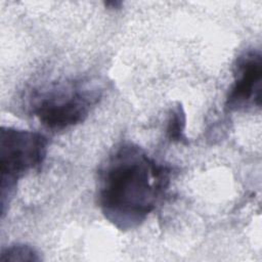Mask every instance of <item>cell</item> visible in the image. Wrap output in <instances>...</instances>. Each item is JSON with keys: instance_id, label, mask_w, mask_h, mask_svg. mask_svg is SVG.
I'll return each instance as SVG.
<instances>
[{"instance_id": "7a4b0ae2", "label": "cell", "mask_w": 262, "mask_h": 262, "mask_svg": "<svg viewBox=\"0 0 262 262\" xmlns=\"http://www.w3.org/2000/svg\"><path fill=\"white\" fill-rule=\"evenodd\" d=\"M102 94L103 86L93 79L55 81L32 90L29 108L45 128L58 132L83 123Z\"/></svg>"}, {"instance_id": "6da1fadb", "label": "cell", "mask_w": 262, "mask_h": 262, "mask_svg": "<svg viewBox=\"0 0 262 262\" xmlns=\"http://www.w3.org/2000/svg\"><path fill=\"white\" fill-rule=\"evenodd\" d=\"M171 167L133 142L115 145L97 171L96 199L103 217L122 231L140 226L165 198Z\"/></svg>"}, {"instance_id": "277c9868", "label": "cell", "mask_w": 262, "mask_h": 262, "mask_svg": "<svg viewBox=\"0 0 262 262\" xmlns=\"http://www.w3.org/2000/svg\"><path fill=\"white\" fill-rule=\"evenodd\" d=\"M262 91V55L249 48L237 55L233 64V81L225 99L230 112L260 108Z\"/></svg>"}, {"instance_id": "8992f818", "label": "cell", "mask_w": 262, "mask_h": 262, "mask_svg": "<svg viewBox=\"0 0 262 262\" xmlns=\"http://www.w3.org/2000/svg\"><path fill=\"white\" fill-rule=\"evenodd\" d=\"M42 260L40 253L27 244H13L2 248L0 262H39Z\"/></svg>"}, {"instance_id": "5b68a950", "label": "cell", "mask_w": 262, "mask_h": 262, "mask_svg": "<svg viewBox=\"0 0 262 262\" xmlns=\"http://www.w3.org/2000/svg\"><path fill=\"white\" fill-rule=\"evenodd\" d=\"M186 124V117L182 105L176 102L175 105L171 106L168 113L166 134L170 141L172 142H187L186 136L184 134Z\"/></svg>"}, {"instance_id": "52a82bcc", "label": "cell", "mask_w": 262, "mask_h": 262, "mask_svg": "<svg viewBox=\"0 0 262 262\" xmlns=\"http://www.w3.org/2000/svg\"><path fill=\"white\" fill-rule=\"evenodd\" d=\"M106 7H110L111 9H119L122 5L121 1H111V2H106L104 3Z\"/></svg>"}, {"instance_id": "3957f363", "label": "cell", "mask_w": 262, "mask_h": 262, "mask_svg": "<svg viewBox=\"0 0 262 262\" xmlns=\"http://www.w3.org/2000/svg\"><path fill=\"white\" fill-rule=\"evenodd\" d=\"M49 141L43 134L2 126L0 131L1 215L4 217L18 181L28 173L39 170L48 150Z\"/></svg>"}]
</instances>
